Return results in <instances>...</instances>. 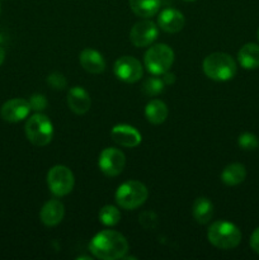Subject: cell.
<instances>
[{
    "label": "cell",
    "instance_id": "1",
    "mask_svg": "<svg viewBox=\"0 0 259 260\" xmlns=\"http://www.w3.org/2000/svg\"><path fill=\"white\" fill-rule=\"evenodd\" d=\"M127 239L118 231L104 230L96 234L89 244V250L95 258L102 260L122 259L128 251Z\"/></svg>",
    "mask_w": 259,
    "mask_h": 260
},
{
    "label": "cell",
    "instance_id": "2",
    "mask_svg": "<svg viewBox=\"0 0 259 260\" xmlns=\"http://www.w3.org/2000/svg\"><path fill=\"white\" fill-rule=\"evenodd\" d=\"M238 65L230 55L213 52L203 60V73L215 81H229L236 75Z\"/></svg>",
    "mask_w": 259,
    "mask_h": 260
},
{
    "label": "cell",
    "instance_id": "3",
    "mask_svg": "<svg viewBox=\"0 0 259 260\" xmlns=\"http://www.w3.org/2000/svg\"><path fill=\"white\" fill-rule=\"evenodd\" d=\"M207 239L210 244L218 249L229 250L234 249L240 244L241 231L236 225L229 221H216L208 228Z\"/></svg>",
    "mask_w": 259,
    "mask_h": 260
},
{
    "label": "cell",
    "instance_id": "4",
    "mask_svg": "<svg viewBox=\"0 0 259 260\" xmlns=\"http://www.w3.org/2000/svg\"><path fill=\"white\" fill-rule=\"evenodd\" d=\"M149 197V190L144 183L139 180H128L117 188L114 200L117 205L123 210H136L144 205Z\"/></svg>",
    "mask_w": 259,
    "mask_h": 260
},
{
    "label": "cell",
    "instance_id": "5",
    "mask_svg": "<svg viewBox=\"0 0 259 260\" xmlns=\"http://www.w3.org/2000/svg\"><path fill=\"white\" fill-rule=\"evenodd\" d=\"M25 136L35 146H47L53 137V124L46 114L36 113L25 122Z\"/></svg>",
    "mask_w": 259,
    "mask_h": 260
},
{
    "label": "cell",
    "instance_id": "6",
    "mask_svg": "<svg viewBox=\"0 0 259 260\" xmlns=\"http://www.w3.org/2000/svg\"><path fill=\"white\" fill-rule=\"evenodd\" d=\"M173 62H174V52L165 43H156L145 52V68L152 75L160 76L169 71Z\"/></svg>",
    "mask_w": 259,
    "mask_h": 260
},
{
    "label": "cell",
    "instance_id": "7",
    "mask_svg": "<svg viewBox=\"0 0 259 260\" xmlns=\"http://www.w3.org/2000/svg\"><path fill=\"white\" fill-rule=\"evenodd\" d=\"M47 184L56 197H63L71 193L75 184L73 172L65 165H55L47 173Z\"/></svg>",
    "mask_w": 259,
    "mask_h": 260
},
{
    "label": "cell",
    "instance_id": "8",
    "mask_svg": "<svg viewBox=\"0 0 259 260\" xmlns=\"http://www.w3.org/2000/svg\"><path fill=\"white\" fill-rule=\"evenodd\" d=\"M101 172L106 177L113 178L121 174L126 165V156L116 147H107L101 152L98 159Z\"/></svg>",
    "mask_w": 259,
    "mask_h": 260
},
{
    "label": "cell",
    "instance_id": "9",
    "mask_svg": "<svg viewBox=\"0 0 259 260\" xmlns=\"http://www.w3.org/2000/svg\"><path fill=\"white\" fill-rule=\"evenodd\" d=\"M113 73L121 81L134 84L142 78L144 69L141 62L132 56H122L117 58L113 65Z\"/></svg>",
    "mask_w": 259,
    "mask_h": 260
},
{
    "label": "cell",
    "instance_id": "10",
    "mask_svg": "<svg viewBox=\"0 0 259 260\" xmlns=\"http://www.w3.org/2000/svg\"><path fill=\"white\" fill-rule=\"evenodd\" d=\"M157 35H159V27L152 20L145 18L131 28L130 41L135 47H147L156 40Z\"/></svg>",
    "mask_w": 259,
    "mask_h": 260
},
{
    "label": "cell",
    "instance_id": "11",
    "mask_svg": "<svg viewBox=\"0 0 259 260\" xmlns=\"http://www.w3.org/2000/svg\"><path fill=\"white\" fill-rule=\"evenodd\" d=\"M30 112V106L28 101L22 98H14L5 102L0 108V116L4 121L10 123H17L28 117Z\"/></svg>",
    "mask_w": 259,
    "mask_h": 260
},
{
    "label": "cell",
    "instance_id": "12",
    "mask_svg": "<svg viewBox=\"0 0 259 260\" xmlns=\"http://www.w3.org/2000/svg\"><path fill=\"white\" fill-rule=\"evenodd\" d=\"M111 137L116 144L123 147H136L141 144L142 136L134 126L116 124L111 131Z\"/></svg>",
    "mask_w": 259,
    "mask_h": 260
},
{
    "label": "cell",
    "instance_id": "13",
    "mask_svg": "<svg viewBox=\"0 0 259 260\" xmlns=\"http://www.w3.org/2000/svg\"><path fill=\"white\" fill-rule=\"evenodd\" d=\"M185 24L184 15L177 9L168 8L160 12L157 17V27L167 33H178Z\"/></svg>",
    "mask_w": 259,
    "mask_h": 260
},
{
    "label": "cell",
    "instance_id": "14",
    "mask_svg": "<svg viewBox=\"0 0 259 260\" xmlns=\"http://www.w3.org/2000/svg\"><path fill=\"white\" fill-rule=\"evenodd\" d=\"M63 216H65V207H63L62 202H60L58 200L47 201L42 206L40 212L41 221L47 228L57 226L62 221Z\"/></svg>",
    "mask_w": 259,
    "mask_h": 260
},
{
    "label": "cell",
    "instance_id": "15",
    "mask_svg": "<svg viewBox=\"0 0 259 260\" xmlns=\"http://www.w3.org/2000/svg\"><path fill=\"white\" fill-rule=\"evenodd\" d=\"M68 106L75 114H85L91 106L90 95L81 86H73L68 93Z\"/></svg>",
    "mask_w": 259,
    "mask_h": 260
},
{
    "label": "cell",
    "instance_id": "16",
    "mask_svg": "<svg viewBox=\"0 0 259 260\" xmlns=\"http://www.w3.org/2000/svg\"><path fill=\"white\" fill-rule=\"evenodd\" d=\"M79 61L81 68L89 74H102L106 70V60L103 55L93 48H85L81 51Z\"/></svg>",
    "mask_w": 259,
    "mask_h": 260
},
{
    "label": "cell",
    "instance_id": "17",
    "mask_svg": "<svg viewBox=\"0 0 259 260\" xmlns=\"http://www.w3.org/2000/svg\"><path fill=\"white\" fill-rule=\"evenodd\" d=\"M238 61L245 70H254L259 68V45L246 43L239 50Z\"/></svg>",
    "mask_w": 259,
    "mask_h": 260
},
{
    "label": "cell",
    "instance_id": "18",
    "mask_svg": "<svg viewBox=\"0 0 259 260\" xmlns=\"http://www.w3.org/2000/svg\"><path fill=\"white\" fill-rule=\"evenodd\" d=\"M168 114H169V109L167 104L160 99L150 101L145 107V117L152 124L164 123L165 119L168 118Z\"/></svg>",
    "mask_w": 259,
    "mask_h": 260
},
{
    "label": "cell",
    "instance_id": "19",
    "mask_svg": "<svg viewBox=\"0 0 259 260\" xmlns=\"http://www.w3.org/2000/svg\"><path fill=\"white\" fill-rule=\"evenodd\" d=\"M246 178V169L240 162H233L226 165L225 169L221 173V180L223 184L229 187H234L243 183Z\"/></svg>",
    "mask_w": 259,
    "mask_h": 260
},
{
    "label": "cell",
    "instance_id": "20",
    "mask_svg": "<svg viewBox=\"0 0 259 260\" xmlns=\"http://www.w3.org/2000/svg\"><path fill=\"white\" fill-rule=\"evenodd\" d=\"M192 213L195 220L201 225L210 222L213 216L212 202L206 197H198L193 203Z\"/></svg>",
    "mask_w": 259,
    "mask_h": 260
},
{
    "label": "cell",
    "instance_id": "21",
    "mask_svg": "<svg viewBox=\"0 0 259 260\" xmlns=\"http://www.w3.org/2000/svg\"><path fill=\"white\" fill-rule=\"evenodd\" d=\"M132 12L141 18L154 17L160 9V0H128Z\"/></svg>",
    "mask_w": 259,
    "mask_h": 260
},
{
    "label": "cell",
    "instance_id": "22",
    "mask_svg": "<svg viewBox=\"0 0 259 260\" xmlns=\"http://www.w3.org/2000/svg\"><path fill=\"white\" fill-rule=\"evenodd\" d=\"M98 217L99 221H101L104 226L112 228V226H116L117 223L121 221V212H119V210L116 206L107 205L103 206V207L99 210Z\"/></svg>",
    "mask_w": 259,
    "mask_h": 260
},
{
    "label": "cell",
    "instance_id": "23",
    "mask_svg": "<svg viewBox=\"0 0 259 260\" xmlns=\"http://www.w3.org/2000/svg\"><path fill=\"white\" fill-rule=\"evenodd\" d=\"M165 84L159 75H152L147 78L146 80L142 83V90L146 95L150 96H156L164 91Z\"/></svg>",
    "mask_w": 259,
    "mask_h": 260
},
{
    "label": "cell",
    "instance_id": "24",
    "mask_svg": "<svg viewBox=\"0 0 259 260\" xmlns=\"http://www.w3.org/2000/svg\"><path fill=\"white\" fill-rule=\"evenodd\" d=\"M238 145L240 149L245 150V151H253L259 145L258 137L254 134H251V132H244V134L239 136Z\"/></svg>",
    "mask_w": 259,
    "mask_h": 260
},
{
    "label": "cell",
    "instance_id": "25",
    "mask_svg": "<svg viewBox=\"0 0 259 260\" xmlns=\"http://www.w3.org/2000/svg\"><path fill=\"white\" fill-rule=\"evenodd\" d=\"M28 103H29L30 106V111H35L36 113H41V112L45 111L48 106V102L47 99H46V96L40 93L32 94L29 101H28Z\"/></svg>",
    "mask_w": 259,
    "mask_h": 260
},
{
    "label": "cell",
    "instance_id": "26",
    "mask_svg": "<svg viewBox=\"0 0 259 260\" xmlns=\"http://www.w3.org/2000/svg\"><path fill=\"white\" fill-rule=\"evenodd\" d=\"M46 81H47V84L53 90H63L66 88V85H68V81H66L65 76L61 73H57V71L51 73L47 76V79H46Z\"/></svg>",
    "mask_w": 259,
    "mask_h": 260
},
{
    "label": "cell",
    "instance_id": "27",
    "mask_svg": "<svg viewBox=\"0 0 259 260\" xmlns=\"http://www.w3.org/2000/svg\"><path fill=\"white\" fill-rule=\"evenodd\" d=\"M139 221L141 223V226L144 229H147V230H151L156 226L157 223V217L154 212L151 211H145L141 215L139 216Z\"/></svg>",
    "mask_w": 259,
    "mask_h": 260
},
{
    "label": "cell",
    "instance_id": "28",
    "mask_svg": "<svg viewBox=\"0 0 259 260\" xmlns=\"http://www.w3.org/2000/svg\"><path fill=\"white\" fill-rule=\"evenodd\" d=\"M250 248L255 251L256 254H259V228H256L253 231L250 236Z\"/></svg>",
    "mask_w": 259,
    "mask_h": 260
},
{
    "label": "cell",
    "instance_id": "29",
    "mask_svg": "<svg viewBox=\"0 0 259 260\" xmlns=\"http://www.w3.org/2000/svg\"><path fill=\"white\" fill-rule=\"evenodd\" d=\"M161 79L163 81H164L165 85H172V84H174L175 81V75L173 73H170V71H167V73L163 74Z\"/></svg>",
    "mask_w": 259,
    "mask_h": 260
},
{
    "label": "cell",
    "instance_id": "30",
    "mask_svg": "<svg viewBox=\"0 0 259 260\" xmlns=\"http://www.w3.org/2000/svg\"><path fill=\"white\" fill-rule=\"evenodd\" d=\"M4 60H5V51H4V48H3L2 46H0V66L3 65Z\"/></svg>",
    "mask_w": 259,
    "mask_h": 260
},
{
    "label": "cell",
    "instance_id": "31",
    "mask_svg": "<svg viewBox=\"0 0 259 260\" xmlns=\"http://www.w3.org/2000/svg\"><path fill=\"white\" fill-rule=\"evenodd\" d=\"M184 2H195V0H184Z\"/></svg>",
    "mask_w": 259,
    "mask_h": 260
},
{
    "label": "cell",
    "instance_id": "32",
    "mask_svg": "<svg viewBox=\"0 0 259 260\" xmlns=\"http://www.w3.org/2000/svg\"><path fill=\"white\" fill-rule=\"evenodd\" d=\"M256 36H258V41H259V29H258V33H256Z\"/></svg>",
    "mask_w": 259,
    "mask_h": 260
}]
</instances>
